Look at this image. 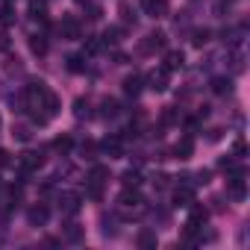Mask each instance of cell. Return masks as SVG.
Returning a JSON list of instances; mask_svg holds the SVG:
<instances>
[{"mask_svg":"<svg viewBox=\"0 0 250 250\" xmlns=\"http://www.w3.org/2000/svg\"><path fill=\"white\" fill-rule=\"evenodd\" d=\"M227 197L235 200V203H241V200L247 197V183H244V171H241V168L229 171V180H227Z\"/></svg>","mask_w":250,"mask_h":250,"instance_id":"obj_1","label":"cell"},{"mask_svg":"<svg viewBox=\"0 0 250 250\" xmlns=\"http://www.w3.org/2000/svg\"><path fill=\"white\" fill-rule=\"evenodd\" d=\"M165 44H168V36L156 30V33H147V36L142 39V44H139V53L150 56V53H156V50H165Z\"/></svg>","mask_w":250,"mask_h":250,"instance_id":"obj_2","label":"cell"},{"mask_svg":"<svg viewBox=\"0 0 250 250\" xmlns=\"http://www.w3.org/2000/svg\"><path fill=\"white\" fill-rule=\"evenodd\" d=\"M15 162H18L21 177H27V174H33V171H39V168L44 165V156H42V153H36V150H27V153H21Z\"/></svg>","mask_w":250,"mask_h":250,"instance_id":"obj_3","label":"cell"},{"mask_svg":"<svg viewBox=\"0 0 250 250\" xmlns=\"http://www.w3.org/2000/svg\"><path fill=\"white\" fill-rule=\"evenodd\" d=\"M59 36L68 39V42L80 39V21H77L74 15H62V21H59Z\"/></svg>","mask_w":250,"mask_h":250,"instance_id":"obj_4","label":"cell"},{"mask_svg":"<svg viewBox=\"0 0 250 250\" xmlns=\"http://www.w3.org/2000/svg\"><path fill=\"white\" fill-rule=\"evenodd\" d=\"M100 150H103L109 159H121V156H124V145H121V136H106V139H103V145H100Z\"/></svg>","mask_w":250,"mask_h":250,"instance_id":"obj_5","label":"cell"},{"mask_svg":"<svg viewBox=\"0 0 250 250\" xmlns=\"http://www.w3.org/2000/svg\"><path fill=\"white\" fill-rule=\"evenodd\" d=\"M59 209H62V215H77L80 212V194H74V191L59 194Z\"/></svg>","mask_w":250,"mask_h":250,"instance_id":"obj_6","label":"cell"},{"mask_svg":"<svg viewBox=\"0 0 250 250\" xmlns=\"http://www.w3.org/2000/svg\"><path fill=\"white\" fill-rule=\"evenodd\" d=\"M168 77H171V71H168V68H156V71H150L147 83H150V88H153V91H165V88H168Z\"/></svg>","mask_w":250,"mask_h":250,"instance_id":"obj_7","label":"cell"},{"mask_svg":"<svg viewBox=\"0 0 250 250\" xmlns=\"http://www.w3.org/2000/svg\"><path fill=\"white\" fill-rule=\"evenodd\" d=\"M27 218H30V224H33V227H44V224H47V218H50V209H47L44 203H36V206H30Z\"/></svg>","mask_w":250,"mask_h":250,"instance_id":"obj_8","label":"cell"},{"mask_svg":"<svg viewBox=\"0 0 250 250\" xmlns=\"http://www.w3.org/2000/svg\"><path fill=\"white\" fill-rule=\"evenodd\" d=\"M142 6L150 18H165L168 15V0H142Z\"/></svg>","mask_w":250,"mask_h":250,"instance_id":"obj_9","label":"cell"},{"mask_svg":"<svg viewBox=\"0 0 250 250\" xmlns=\"http://www.w3.org/2000/svg\"><path fill=\"white\" fill-rule=\"evenodd\" d=\"M174 153H177V159H191V156H194V139H191V136H183V139L177 142Z\"/></svg>","mask_w":250,"mask_h":250,"instance_id":"obj_10","label":"cell"},{"mask_svg":"<svg viewBox=\"0 0 250 250\" xmlns=\"http://www.w3.org/2000/svg\"><path fill=\"white\" fill-rule=\"evenodd\" d=\"M118 200H121V206H127V209H136V206H142V194H139L136 188H130V186L121 191V197H118Z\"/></svg>","mask_w":250,"mask_h":250,"instance_id":"obj_11","label":"cell"},{"mask_svg":"<svg viewBox=\"0 0 250 250\" xmlns=\"http://www.w3.org/2000/svg\"><path fill=\"white\" fill-rule=\"evenodd\" d=\"M83 235H85V229H83L80 224H65V229H62V238L71 241V244H80Z\"/></svg>","mask_w":250,"mask_h":250,"instance_id":"obj_12","label":"cell"},{"mask_svg":"<svg viewBox=\"0 0 250 250\" xmlns=\"http://www.w3.org/2000/svg\"><path fill=\"white\" fill-rule=\"evenodd\" d=\"M188 209H191V215H188V224H191V227H200V224H203V221L209 218V212H206L203 206H197L194 200L188 203Z\"/></svg>","mask_w":250,"mask_h":250,"instance_id":"obj_13","label":"cell"},{"mask_svg":"<svg viewBox=\"0 0 250 250\" xmlns=\"http://www.w3.org/2000/svg\"><path fill=\"white\" fill-rule=\"evenodd\" d=\"M183 62H186L183 50H168V56H165V68H168V71H180Z\"/></svg>","mask_w":250,"mask_h":250,"instance_id":"obj_14","label":"cell"},{"mask_svg":"<svg viewBox=\"0 0 250 250\" xmlns=\"http://www.w3.org/2000/svg\"><path fill=\"white\" fill-rule=\"evenodd\" d=\"M118 112H121V103H118L115 97H106V100L100 103V115H103V118H118Z\"/></svg>","mask_w":250,"mask_h":250,"instance_id":"obj_15","label":"cell"},{"mask_svg":"<svg viewBox=\"0 0 250 250\" xmlns=\"http://www.w3.org/2000/svg\"><path fill=\"white\" fill-rule=\"evenodd\" d=\"M88 183H97V186L109 183V168H106V165H94V168L88 171Z\"/></svg>","mask_w":250,"mask_h":250,"instance_id":"obj_16","label":"cell"},{"mask_svg":"<svg viewBox=\"0 0 250 250\" xmlns=\"http://www.w3.org/2000/svg\"><path fill=\"white\" fill-rule=\"evenodd\" d=\"M194 200V191L188 188V186H180L177 191H174V206H188Z\"/></svg>","mask_w":250,"mask_h":250,"instance_id":"obj_17","label":"cell"},{"mask_svg":"<svg viewBox=\"0 0 250 250\" xmlns=\"http://www.w3.org/2000/svg\"><path fill=\"white\" fill-rule=\"evenodd\" d=\"M212 91H215V94H229V91H232L229 77H215V80H212Z\"/></svg>","mask_w":250,"mask_h":250,"instance_id":"obj_18","label":"cell"},{"mask_svg":"<svg viewBox=\"0 0 250 250\" xmlns=\"http://www.w3.org/2000/svg\"><path fill=\"white\" fill-rule=\"evenodd\" d=\"M74 115H77V118H91V100H88V97H80V100L74 103Z\"/></svg>","mask_w":250,"mask_h":250,"instance_id":"obj_19","label":"cell"},{"mask_svg":"<svg viewBox=\"0 0 250 250\" xmlns=\"http://www.w3.org/2000/svg\"><path fill=\"white\" fill-rule=\"evenodd\" d=\"M136 244H139V247H156V232H153V229H142V232L136 235Z\"/></svg>","mask_w":250,"mask_h":250,"instance_id":"obj_20","label":"cell"},{"mask_svg":"<svg viewBox=\"0 0 250 250\" xmlns=\"http://www.w3.org/2000/svg\"><path fill=\"white\" fill-rule=\"evenodd\" d=\"M124 91L136 97V94L142 91V77H136V74H133V77H127V80H124Z\"/></svg>","mask_w":250,"mask_h":250,"instance_id":"obj_21","label":"cell"},{"mask_svg":"<svg viewBox=\"0 0 250 250\" xmlns=\"http://www.w3.org/2000/svg\"><path fill=\"white\" fill-rule=\"evenodd\" d=\"M12 136H15L18 142H30V139H33V133H30V124H15V127H12Z\"/></svg>","mask_w":250,"mask_h":250,"instance_id":"obj_22","label":"cell"},{"mask_svg":"<svg viewBox=\"0 0 250 250\" xmlns=\"http://www.w3.org/2000/svg\"><path fill=\"white\" fill-rule=\"evenodd\" d=\"M30 50H33L36 56H44V53H47V42H44L42 36H33V39H30Z\"/></svg>","mask_w":250,"mask_h":250,"instance_id":"obj_23","label":"cell"},{"mask_svg":"<svg viewBox=\"0 0 250 250\" xmlns=\"http://www.w3.org/2000/svg\"><path fill=\"white\" fill-rule=\"evenodd\" d=\"M100 42H103V44H118V42H121V30H118V27L106 30V33L100 36Z\"/></svg>","mask_w":250,"mask_h":250,"instance_id":"obj_24","label":"cell"},{"mask_svg":"<svg viewBox=\"0 0 250 250\" xmlns=\"http://www.w3.org/2000/svg\"><path fill=\"white\" fill-rule=\"evenodd\" d=\"M53 147H56V150H59V153L65 156V153H68V150L74 147V142H71V136H59V139L53 142Z\"/></svg>","mask_w":250,"mask_h":250,"instance_id":"obj_25","label":"cell"},{"mask_svg":"<svg viewBox=\"0 0 250 250\" xmlns=\"http://www.w3.org/2000/svg\"><path fill=\"white\" fill-rule=\"evenodd\" d=\"M139 183H142V174L139 171H127V174H124V186H130V188H139Z\"/></svg>","mask_w":250,"mask_h":250,"instance_id":"obj_26","label":"cell"},{"mask_svg":"<svg viewBox=\"0 0 250 250\" xmlns=\"http://www.w3.org/2000/svg\"><path fill=\"white\" fill-rule=\"evenodd\" d=\"M44 9H47L44 0H33V3H30V15L33 18H44Z\"/></svg>","mask_w":250,"mask_h":250,"instance_id":"obj_27","label":"cell"},{"mask_svg":"<svg viewBox=\"0 0 250 250\" xmlns=\"http://www.w3.org/2000/svg\"><path fill=\"white\" fill-rule=\"evenodd\" d=\"M177 118H180V115H177V109H174V106H168V109L162 112V124H165V127H171V124H177Z\"/></svg>","mask_w":250,"mask_h":250,"instance_id":"obj_28","label":"cell"},{"mask_svg":"<svg viewBox=\"0 0 250 250\" xmlns=\"http://www.w3.org/2000/svg\"><path fill=\"white\" fill-rule=\"evenodd\" d=\"M209 39H212V33H209V30H197V33H194V47L209 44Z\"/></svg>","mask_w":250,"mask_h":250,"instance_id":"obj_29","label":"cell"},{"mask_svg":"<svg viewBox=\"0 0 250 250\" xmlns=\"http://www.w3.org/2000/svg\"><path fill=\"white\" fill-rule=\"evenodd\" d=\"M100 47H103V42H100L97 36H88V39H85V53H97Z\"/></svg>","mask_w":250,"mask_h":250,"instance_id":"obj_30","label":"cell"},{"mask_svg":"<svg viewBox=\"0 0 250 250\" xmlns=\"http://www.w3.org/2000/svg\"><path fill=\"white\" fill-rule=\"evenodd\" d=\"M85 65H83V56H68V71L71 74H80Z\"/></svg>","mask_w":250,"mask_h":250,"instance_id":"obj_31","label":"cell"},{"mask_svg":"<svg viewBox=\"0 0 250 250\" xmlns=\"http://www.w3.org/2000/svg\"><path fill=\"white\" fill-rule=\"evenodd\" d=\"M80 153H83V159H94V153H97V145H94V142H83Z\"/></svg>","mask_w":250,"mask_h":250,"instance_id":"obj_32","label":"cell"},{"mask_svg":"<svg viewBox=\"0 0 250 250\" xmlns=\"http://www.w3.org/2000/svg\"><path fill=\"white\" fill-rule=\"evenodd\" d=\"M85 191H88V197H91V200H103V188H100L97 183H88V188H85Z\"/></svg>","mask_w":250,"mask_h":250,"instance_id":"obj_33","label":"cell"},{"mask_svg":"<svg viewBox=\"0 0 250 250\" xmlns=\"http://www.w3.org/2000/svg\"><path fill=\"white\" fill-rule=\"evenodd\" d=\"M218 165H221V171H227V174H229V171H235V168H238V165H235V159H232V156H224V159H221V162H218Z\"/></svg>","mask_w":250,"mask_h":250,"instance_id":"obj_34","label":"cell"},{"mask_svg":"<svg viewBox=\"0 0 250 250\" xmlns=\"http://www.w3.org/2000/svg\"><path fill=\"white\" fill-rule=\"evenodd\" d=\"M6 165H12V156H9V150L0 147V168H6Z\"/></svg>","mask_w":250,"mask_h":250,"instance_id":"obj_35","label":"cell"},{"mask_svg":"<svg viewBox=\"0 0 250 250\" xmlns=\"http://www.w3.org/2000/svg\"><path fill=\"white\" fill-rule=\"evenodd\" d=\"M0 21H3V24H12V21H15V15H12V9H9V6L0 12Z\"/></svg>","mask_w":250,"mask_h":250,"instance_id":"obj_36","label":"cell"},{"mask_svg":"<svg viewBox=\"0 0 250 250\" xmlns=\"http://www.w3.org/2000/svg\"><path fill=\"white\" fill-rule=\"evenodd\" d=\"M100 15H103V12H100V6H91V9H88V18H91V21H97Z\"/></svg>","mask_w":250,"mask_h":250,"instance_id":"obj_37","label":"cell"},{"mask_svg":"<svg viewBox=\"0 0 250 250\" xmlns=\"http://www.w3.org/2000/svg\"><path fill=\"white\" fill-rule=\"evenodd\" d=\"M244 150H247V145H244V139H238V142H235V153H238V156H241V153H244Z\"/></svg>","mask_w":250,"mask_h":250,"instance_id":"obj_38","label":"cell"},{"mask_svg":"<svg viewBox=\"0 0 250 250\" xmlns=\"http://www.w3.org/2000/svg\"><path fill=\"white\" fill-rule=\"evenodd\" d=\"M165 186H168V177H165V174H159V177H156V188H165Z\"/></svg>","mask_w":250,"mask_h":250,"instance_id":"obj_39","label":"cell"},{"mask_svg":"<svg viewBox=\"0 0 250 250\" xmlns=\"http://www.w3.org/2000/svg\"><path fill=\"white\" fill-rule=\"evenodd\" d=\"M221 133H224V130H209V142H218V139H221Z\"/></svg>","mask_w":250,"mask_h":250,"instance_id":"obj_40","label":"cell"},{"mask_svg":"<svg viewBox=\"0 0 250 250\" xmlns=\"http://www.w3.org/2000/svg\"><path fill=\"white\" fill-rule=\"evenodd\" d=\"M6 47H9V39H6V36H0V50H6Z\"/></svg>","mask_w":250,"mask_h":250,"instance_id":"obj_41","label":"cell"},{"mask_svg":"<svg viewBox=\"0 0 250 250\" xmlns=\"http://www.w3.org/2000/svg\"><path fill=\"white\" fill-rule=\"evenodd\" d=\"M77 3H85V0H77Z\"/></svg>","mask_w":250,"mask_h":250,"instance_id":"obj_42","label":"cell"},{"mask_svg":"<svg viewBox=\"0 0 250 250\" xmlns=\"http://www.w3.org/2000/svg\"><path fill=\"white\" fill-rule=\"evenodd\" d=\"M6 3H12V0H6Z\"/></svg>","mask_w":250,"mask_h":250,"instance_id":"obj_43","label":"cell"}]
</instances>
